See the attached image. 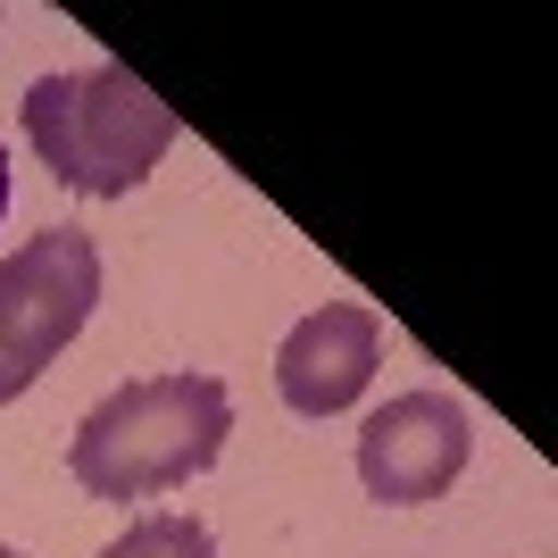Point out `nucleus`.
Masks as SVG:
<instances>
[{
  "label": "nucleus",
  "mask_w": 558,
  "mask_h": 558,
  "mask_svg": "<svg viewBox=\"0 0 558 558\" xmlns=\"http://www.w3.org/2000/svg\"><path fill=\"white\" fill-rule=\"evenodd\" d=\"M226 434H233V400L217 375H201V367L142 375V384H117L93 417L75 425L68 466L93 500H150V492L209 475Z\"/></svg>",
  "instance_id": "1"
},
{
  "label": "nucleus",
  "mask_w": 558,
  "mask_h": 558,
  "mask_svg": "<svg viewBox=\"0 0 558 558\" xmlns=\"http://www.w3.org/2000/svg\"><path fill=\"white\" fill-rule=\"evenodd\" d=\"M25 142H34V159L68 192L125 201L167 159L175 109L125 68H75V75H43L25 93Z\"/></svg>",
  "instance_id": "2"
},
{
  "label": "nucleus",
  "mask_w": 558,
  "mask_h": 558,
  "mask_svg": "<svg viewBox=\"0 0 558 558\" xmlns=\"http://www.w3.org/2000/svg\"><path fill=\"white\" fill-rule=\"evenodd\" d=\"M100 301V251L84 226H50L0 258V409L43 384Z\"/></svg>",
  "instance_id": "3"
},
{
  "label": "nucleus",
  "mask_w": 558,
  "mask_h": 558,
  "mask_svg": "<svg viewBox=\"0 0 558 558\" xmlns=\"http://www.w3.org/2000/svg\"><path fill=\"white\" fill-rule=\"evenodd\" d=\"M466 450H475V417L450 392H400L359 425V484L384 509H417L459 484Z\"/></svg>",
  "instance_id": "4"
},
{
  "label": "nucleus",
  "mask_w": 558,
  "mask_h": 558,
  "mask_svg": "<svg viewBox=\"0 0 558 558\" xmlns=\"http://www.w3.org/2000/svg\"><path fill=\"white\" fill-rule=\"evenodd\" d=\"M384 367V326H375L367 301H326L308 308L301 326L283 333L276 350V392L292 417H342L350 400L375 384Z\"/></svg>",
  "instance_id": "5"
},
{
  "label": "nucleus",
  "mask_w": 558,
  "mask_h": 558,
  "mask_svg": "<svg viewBox=\"0 0 558 558\" xmlns=\"http://www.w3.org/2000/svg\"><path fill=\"white\" fill-rule=\"evenodd\" d=\"M100 558H217V534L184 509H159V517H134Z\"/></svg>",
  "instance_id": "6"
},
{
  "label": "nucleus",
  "mask_w": 558,
  "mask_h": 558,
  "mask_svg": "<svg viewBox=\"0 0 558 558\" xmlns=\"http://www.w3.org/2000/svg\"><path fill=\"white\" fill-rule=\"evenodd\" d=\"M0 217H9V150H0Z\"/></svg>",
  "instance_id": "7"
},
{
  "label": "nucleus",
  "mask_w": 558,
  "mask_h": 558,
  "mask_svg": "<svg viewBox=\"0 0 558 558\" xmlns=\"http://www.w3.org/2000/svg\"><path fill=\"white\" fill-rule=\"evenodd\" d=\"M0 558H17V550H9V542H0Z\"/></svg>",
  "instance_id": "8"
}]
</instances>
